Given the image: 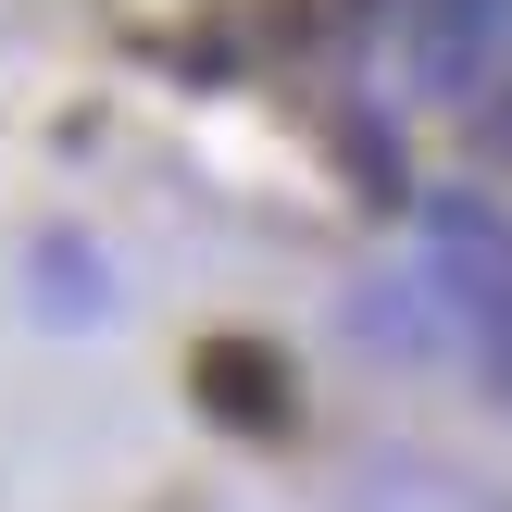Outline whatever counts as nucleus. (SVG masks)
<instances>
[{
	"label": "nucleus",
	"mask_w": 512,
	"mask_h": 512,
	"mask_svg": "<svg viewBox=\"0 0 512 512\" xmlns=\"http://www.w3.org/2000/svg\"><path fill=\"white\" fill-rule=\"evenodd\" d=\"M438 288H450V313L475 325V350H488V375H500V400H512V213L500 200H438Z\"/></svg>",
	"instance_id": "f257e3e1"
},
{
	"label": "nucleus",
	"mask_w": 512,
	"mask_h": 512,
	"mask_svg": "<svg viewBox=\"0 0 512 512\" xmlns=\"http://www.w3.org/2000/svg\"><path fill=\"white\" fill-rule=\"evenodd\" d=\"M188 388H200V413H213L225 438H288V425H300V375H288L275 338H200L188 350Z\"/></svg>",
	"instance_id": "f03ea898"
},
{
	"label": "nucleus",
	"mask_w": 512,
	"mask_h": 512,
	"mask_svg": "<svg viewBox=\"0 0 512 512\" xmlns=\"http://www.w3.org/2000/svg\"><path fill=\"white\" fill-rule=\"evenodd\" d=\"M400 38H413V75L438 100H475L512 63V0H400Z\"/></svg>",
	"instance_id": "7ed1b4c3"
}]
</instances>
